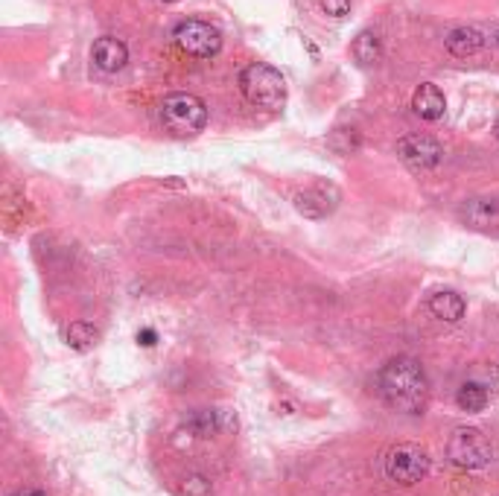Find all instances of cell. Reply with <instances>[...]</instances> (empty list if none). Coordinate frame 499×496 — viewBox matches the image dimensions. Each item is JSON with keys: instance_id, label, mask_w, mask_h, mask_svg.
Listing matches in <instances>:
<instances>
[{"instance_id": "obj_1", "label": "cell", "mask_w": 499, "mask_h": 496, "mask_svg": "<svg viewBox=\"0 0 499 496\" xmlns=\"http://www.w3.org/2000/svg\"><path fill=\"white\" fill-rule=\"evenodd\" d=\"M380 394L397 412L424 415L429 403V380L424 365L412 356H397V360L385 362L380 371Z\"/></svg>"}, {"instance_id": "obj_2", "label": "cell", "mask_w": 499, "mask_h": 496, "mask_svg": "<svg viewBox=\"0 0 499 496\" xmlns=\"http://www.w3.org/2000/svg\"><path fill=\"white\" fill-rule=\"evenodd\" d=\"M158 117L173 137H193L207 126V105L196 94L175 91L170 96H164Z\"/></svg>"}, {"instance_id": "obj_3", "label": "cell", "mask_w": 499, "mask_h": 496, "mask_svg": "<svg viewBox=\"0 0 499 496\" xmlns=\"http://www.w3.org/2000/svg\"><path fill=\"white\" fill-rule=\"evenodd\" d=\"M240 91L252 105L257 108H269V112H277L286 103V82L281 76V71H274L269 64H248L240 74Z\"/></svg>"}, {"instance_id": "obj_4", "label": "cell", "mask_w": 499, "mask_h": 496, "mask_svg": "<svg viewBox=\"0 0 499 496\" xmlns=\"http://www.w3.org/2000/svg\"><path fill=\"white\" fill-rule=\"evenodd\" d=\"M447 459L455 467H462V471H482V467H488L491 459H494L491 441L482 435V430H474V426H459V430L450 435Z\"/></svg>"}, {"instance_id": "obj_5", "label": "cell", "mask_w": 499, "mask_h": 496, "mask_svg": "<svg viewBox=\"0 0 499 496\" xmlns=\"http://www.w3.org/2000/svg\"><path fill=\"white\" fill-rule=\"evenodd\" d=\"M173 41L178 45V50L193 59H211L222 47V35L216 26L199 18H187L178 24L173 30Z\"/></svg>"}, {"instance_id": "obj_6", "label": "cell", "mask_w": 499, "mask_h": 496, "mask_svg": "<svg viewBox=\"0 0 499 496\" xmlns=\"http://www.w3.org/2000/svg\"><path fill=\"white\" fill-rule=\"evenodd\" d=\"M429 473V456L418 444H400L388 452L385 459V476L397 485H418Z\"/></svg>"}, {"instance_id": "obj_7", "label": "cell", "mask_w": 499, "mask_h": 496, "mask_svg": "<svg viewBox=\"0 0 499 496\" xmlns=\"http://www.w3.org/2000/svg\"><path fill=\"white\" fill-rule=\"evenodd\" d=\"M397 155L414 170H433L444 158V146L429 134H406L397 141Z\"/></svg>"}, {"instance_id": "obj_8", "label": "cell", "mask_w": 499, "mask_h": 496, "mask_svg": "<svg viewBox=\"0 0 499 496\" xmlns=\"http://www.w3.org/2000/svg\"><path fill=\"white\" fill-rule=\"evenodd\" d=\"M234 426H237V418L219 409H196L185 418V430L193 438H211L222 430H234Z\"/></svg>"}, {"instance_id": "obj_9", "label": "cell", "mask_w": 499, "mask_h": 496, "mask_svg": "<svg viewBox=\"0 0 499 496\" xmlns=\"http://www.w3.org/2000/svg\"><path fill=\"white\" fill-rule=\"evenodd\" d=\"M336 190L333 187H324V184H315L310 190H301L295 196V208L298 213L310 216V219H322L327 213H333V208H336Z\"/></svg>"}, {"instance_id": "obj_10", "label": "cell", "mask_w": 499, "mask_h": 496, "mask_svg": "<svg viewBox=\"0 0 499 496\" xmlns=\"http://www.w3.org/2000/svg\"><path fill=\"white\" fill-rule=\"evenodd\" d=\"M91 56H94V64L100 67V71H105V74H117L120 67L129 62V50H126V45H123V41L105 35V38H96V41H94Z\"/></svg>"}, {"instance_id": "obj_11", "label": "cell", "mask_w": 499, "mask_h": 496, "mask_svg": "<svg viewBox=\"0 0 499 496\" xmlns=\"http://www.w3.org/2000/svg\"><path fill=\"white\" fill-rule=\"evenodd\" d=\"M412 108H414V114H418L421 120L435 123V120L444 117L447 100H444V94H441L438 85H433V82H424V85L414 91V96H412Z\"/></svg>"}, {"instance_id": "obj_12", "label": "cell", "mask_w": 499, "mask_h": 496, "mask_svg": "<svg viewBox=\"0 0 499 496\" xmlns=\"http://www.w3.org/2000/svg\"><path fill=\"white\" fill-rule=\"evenodd\" d=\"M444 45H447L450 56L467 59V56H476V53L484 47V38L479 30H474V26H459V30H453L447 38H444Z\"/></svg>"}, {"instance_id": "obj_13", "label": "cell", "mask_w": 499, "mask_h": 496, "mask_svg": "<svg viewBox=\"0 0 499 496\" xmlns=\"http://www.w3.org/2000/svg\"><path fill=\"white\" fill-rule=\"evenodd\" d=\"M464 298L459 293H435L433 298H429V312L435 315V319L441 322H447V324H455V322H462L464 319Z\"/></svg>"}, {"instance_id": "obj_14", "label": "cell", "mask_w": 499, "mask_h": 496, "mask_svg": "<svg viewBox=\"0 0 499 496\" xmlns=\"http://www.w3.org/2000/svg\"><path fill=\"white\" fill-rule=\"evenodd\" d=\"M462 216L476 228L499 225V202H494V199H470L462 208Z\"/></svg>"}, {"instance_id": "obj_15", "label": "cell", "mask_w": 499, "mask_h": 496, "mask_svg": "<svg viewBox=\"0 0 499 496\" xmlns=\"http://www.w3.org/2000/svg\"><path fill=\"white\" fill-rule=\"evenodd\" d=\"M488 389L479 382H464L459 394H455V403H459L462 412H467V415H476V412H484V406H488Z\"/></svg>"}, {"instance_id": "obj_16", "label": "cell", "mask_w": 499, "mask_h": 496, "mask_svg": "<svg viewBox=\"0 0 499 496\" xmlns=\"http://www.w3.org/2000/svg\"><path fill=\"white\" fill-rule=\"evenodd\" d=\"M354 59L359 64H377L380 56H383V50H380V38L374 35V33H359L354 38Z\"/></svg>"}, {"instance_id": "obj_17", "label": "cell", "mask_w": 499, "mask_h": 496, "mask_svg": "<svg viewBox=\"0 0 499 496\" xmlns=\"http://www.w3.org/2000/svg\"><path fill=\"white\" fill-rule=\"evenodd\" d=\"M65 339L74 351H91L96 344V339H100V330H96L94 324H88V322H74L71 327H67Z\"/></svg>"}, {"instance_id": "obj_18", "label": "cell", "mask_w": 499, "mask_h": 496, "mask_svg": "<svg viewBox=\"0 0 499 496\" xmlns=\"http://www.w3.org/2000/svg\"><path fill=\"white\" fill-rule=\"evenodd\" d=\"M178 493L182 496H207L211 493V481H207L205 476H199V473H193L182 481V491Z\"/></svg>"}, {"instance_id": "obj_19", "label": "cell", "mask_w": 499, "mask_h": 496, "mask_svg": "<svg viewBox=\"0 0 499 496\" xmlns=\"http://www.w3.org/2000/svg\"><path fill=\"white\" fill-rule=\"evenodd\" d=\"M318 6H322L330 18H344L351 12V0H318Z\"/></svg>"}, {"instance_id": "obj_20", "label": "cell", "mask_w": 499, "mask_h": 496, "mask_svg": "<svg viewBox=\"0 0 499 496\" xmlns=\"http://www.w3.org/2000/svg\"><path fill=\"white\" fill-rule=\"evenodd\" d=\"M155 330H152V327H144L141 330V333H137V342H141L144 344V348H152V344H155Z\"/></svg>"}, {"instance_id": "obj_21", "label": "cell", "mask_w": 499, "mask_h": 496, "mask_svg": "<svg viewBox=\"0 0 499 496\" xmlns=\"http://www.w3.org/2000/svg\"><path fill=\"white\" fill-rule=\"evenodd\" d=\"M15 496H47V493H41V491H21V493H15Z\"/></svg>"}, {"instance_id": "obj_22", "label": "cell", "mask_w": 499, "mask_h": 496, "mask_svg": "<svg viewBox=\"0 0 499 496\" xmlns=\"http://www.w3.org/2000/svg\"><path fill=\"white\" fill-rule=\"evenodd\" d=\"M494 137H496V141H499V120H496V126H494Z\"/></svg>"}, {"instance_id": "obj_23", "label": "cell", "mask_w": 499, "mask_h": 496, "mask_svg": "<svg viewBox=\"0 0 499 496\" xmlns=\"http://www.w3.org/2000/svg\"><path fill=\"white\" fill-rule=\"evenodd\" d=\"M164 4H175V0H164Z\"/></svg>"}, {"instance_id": "obj_24", "label": "cell", "mask_w": 499, "mask_h": 496, "mask_svg": "<svg viewBox=\"0 0 499 496\" xmlns=\"http://www.w3.org/2000/svg\"><path fill=\"white\" fill-rule=\"evenodd\" d=\"M496 45H499V35H496Z\"/></svg>"}]
</instances>
